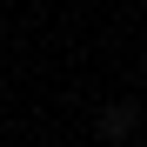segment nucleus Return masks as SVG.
Instances as JSON below:
<instances>
[{
    "instance_id": "nucleus-1",
    "label": "nucleus",
    "mask_w": 147,
    "mask_h": 147,
    "mask_svg": "<svg viewBox=\"0 0 147 147\" xmlns=\"http://www.w3.org/2000/svg\"><path fill=\"white\" fill-rule=\"evenodd\" d=\"M127 127H134V107H107V114H100V134H107V140H120Z\"/></svg>"
}]
</instances>
